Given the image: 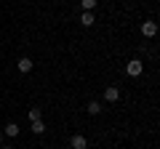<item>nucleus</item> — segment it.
I'll return each mask as SVG.
<instances>
[{"instance_id":"obj_13","label":"nucleus","mask_w":160,"mask_h":149,"mask_svg":"<svg viewBox=\"0 0 160 149\" xmlns=\"http://www.w3.org/2000/svg\"><path fill=\"white\" fill-rule=\"evenodd\" d=\"M0 141H3V131H0Z\"/></svg>"},{"instance_id":"obj_11","label":"nucleus","mask_w":160,"mask_h":149,"mask_svg":"<svg viewBox=\"0 0 160 149\" xmlns=\"http://www.w3.org/2000/svg\"><path fill=\"white\" fill-rule=\"evenodd\" d=\"M27 117H29V123H35V120H40V107H32L27 112Z\"/></svg>"},{"instance_id":"obj_1","label":"nucleus","mask_w":160,"mask_h":149,"mask_svg":"<svg viewBox=\"0 0 160 149\" xmlns=\"http://www.w3.org/2000/svg\"><path fill=\"white\" fill-rule=\"evenodd\" d=\"M126 72L131 74V77H139V74L144 72V64L139 61V59H131V61H128V67H126Z\"/></svg>"},{"instance_id":"obj_10","label":"nucleus","mask_w":160,"mask_h":149,"mask_svg":"<svg viewBox=\"0 0 160 149\" xmlns=\"http://www.w3.org/2000/svg\"><path fill=\"white\" fill-rule=\"evenodd\" d=\"M32 133H35V136L46 133V125H43V120H35V123H32Z\"/></svg>"},{"instance_id":"obj_5","label":"nucleus","mask_w":160,"mask_h":149,"mask_svg":"<svg viewBox=\"0 0 160 149\" xmlns=\"http://www.w3.org/2000/svg\"><path fill=\"white\" fill-rule=\"evenodd\" d=\"M104 99H107V101H118V99H120V88L109 85L107 91H104Z\"/></svg>"},{"instance_id":"obj_7","label":"nucleus","mask_w":160,"mask_h":149,"mask_svg":"<svg viewBox=\"0 0 160 149\" xmlns=\"http://www.w3.org/2000/svg\"><path fill=\"white\" fill-rule=\"evenodd\" d=\"M96 6H99V0H80V8L83 11H93Z\"/></svg>"},{"instance_id":"obj_9","label":"nucleus","mask_w":160,"mask_h":149,"mask_svg":"<svg viewBox=\"0 0 160 149\" xmlns=\"http://www.w3.org/2000/svg\"><path fill=\"white\" fill-rule=\"evenodd\" d=\"M88 115H99V112H102V104H99V101H88Z\"/></svg>"},{"instance_id":"obj_4","label":"nucleus","mask_w":160,"mask_h":149,"mask_svg":"<svg viewBox=\"0 0 160 149\" xmlns=\"http://www.w3.org/2000/svg\"><path fill=\"white\" fill-rule=\"evenodd\" d=\"M69 144H72V149H88V141H86V136H80V133H75V136L69 138Z\"/></svg>"},{"instance_id":"obj_6","label":"nucleus","mask_w":160,"mask_h":149,"mask_svg":"<svg viewBox=\"0 0 160 149\" xmlns=\"http://www.w3.org/2000/svg\"><path fill=\"white\" fill-rule=\"evenodd\" d=\"M93 22H96V19H93L91 11H83V13H80V24H83V27H91Z\"/></svg>"},{"instance_id":"obj_8","label":"nucleus","mask_w":160,"mask_h":149,"mask_svg":"<svg viewBox=\"0 0 160 149\" xmlns=\"http://www.w3.org/2000/svg\"><path fill=\"white\" fill-rule=\"evenodd\" d=\"M3 133H6V136H11V138H13V136H19V125H16V123H8Z\"/></svg>"},{"instance_id":"obj_2","label":"nucleus","mask_w":160,"mask_h":149,"mask_svg":"<svg viewBox=\"0 0 160 149\" xmlns=\"http://www.w3.org/2000/svg\"><path fill=\"white\" fill-rule=\"evenodd\" d=\"M16 67H19V72H32L35 61H32V59H29V56H22V59H19V61H16Z\"/></svg>"},{"instance_id":"obj_12","label":"nucleus","mask_w":160,"mask_h":149,"mask_svg":"<svg viewBox=\"0 0 160 149\" xmlns=\"http://www.w3.org/2000/svg\"><path fill=\"white\" fill-rule=\"evenodd\" d=\"M0 149H11V147H8V144H3V147H0Z\"/></svg>"},{"instance_id":"obj_3","label":"nucleus","mask_w":160,"mask_h":149,"mask_svg":"<svg viewBox=\"0 0 160 149\" xmlns=\"http://www.w3.org/2000/svg\"><path fill=\"white\" fill-rule=\"evenodd\" d=\"M142 35L144 37H155V35H158V24L155 22H144L142 24Z\"/></svg>"}]
</instances>
